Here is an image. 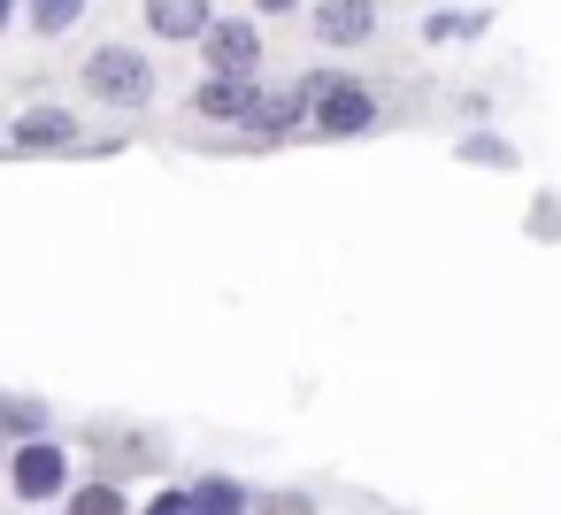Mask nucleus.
<instances>
[{
    "instance_id": "obj_1",
    "label": "nucleus",
    "mask_w": 561,
    "mask_h": 515,
    "mask_svg": "<svg viewBox=\"0 0 561 515\" xmlns=\"http://www.w3.org/2000/svg\"><path fill=\"white\" fill-rule=\"evenodd\" d=\"M85 93L108 101V108H139V101L154 93V70H147V55H131V47H101V55L85 62Z\"/></svg>"
},
{
    "instance_id": "obj_2",
    "label": "nucleus",
    "mask_w": 561,
    "mask_h": 515,
    "mask_svg": "<svg viewBox=\"0 0 561 515\" xmlns=\"http://www.w3.org/2000/svg\"><path fill=\"white\" fill-rule=\"evenodd\" d=\"M300 93L316 101V131H331V139H354V131H369V116H377L362 85H331V78H323V85H300Z\"/></svg>"
},
{
    "instance_id": "obj_3",
    "label": "nucleus",
    "mask_w": 561,
    "mask_h": 515,
    "mask_svg": "<svg viewBox=\"0 0 561 515\" xmlns=\"http://www.w3.org/2000/svg\"><path fill=\"white\" fill-rule=\"evenodd\" d=\"M9 477H16V492H24V500H55V492H62V477H70V454H62L55 438H32V446H16Z\"/></svg>"
},
{
    "instance_id": "obj_4",
    "label": "nucleus",
    "mask_w": 561,
    "mask_h": 515,
    "mask_svg": "<svg viewBox=\"0 0 561 515\" xmlns=\"http://www.w3.org/2000/svg\"><path fill=\"white\" fill-rule=\"evenodd\" d=\"M201 39H208V70H224V78H254L262 70V32L254 24H208Z\"/></svg>"
},
{
    "instance_id": "obj_5",
    "label": "nucleus",
    "mask_w": 561,
    "mask_h": 515,
    "mask_svg": "<svg viewBox=\"0 0 561 515\" xmlns=\"http://www.w3.org/2000/svg\"><path fill=\"white\" fill-rule=\"evenodd\" d=\"M377 32V9L369 0H323L316 9V39H331V47H354V39H369Z\"/></svg>"
},
{
    "instance_id": "obj_6",
    "label": "nucleus",
    "mask_w": 561,
    "mask_h": 515,
    "mask_svg": "<svg viewBox=\"0 0 561 515\" xmlns=\"http://www.w3.org/2000/svg\"><path fill=\"white\" fill-rule=\"evenodd\" d=\"M147 24L162 39H201L208 32V0H147Z\"/></svg>"
},
{
    "instance_id": "obj_7",
    "label": "nucleus",
    "mask_w": 561,
    "mask_h": 515,
    "mask_svg": "<svg viewBox=\"0 0 561 515\" xmlns=\"http://www.w3.org/2000/svg\"><path fill=\"white\" fill-rule=\"evenodd\" d=\"M70 131H78V124H70L62 108H32V116H24L9 139H16L24 154H55V147H70Z\"/></svg>"
},
{
    "instance_id": "obj_8",
    "label": "nucleus",
    "mask_w": 561,
    "mask_h": 515,
    "mask_svg": "<svg viewBox=\"0 0 561 515\" xmlns=\"http://www.w3.org/2000/svg\"><path fill=\"white\" fill-rule=\"evenodd\" d=\"M247 101H254V78H216V85L193 93L201 116H247Z\"/></svg>"
},
{
    "instance_id": "obj_9",
    "label": "nucleus",
    "mask_w": 561,
    "mask_h": 515,
    "mask_svg": "<svg viewBox=\"0 0 561 515\" xmlns=\"http://www.w3.org/2000/svg\"><path fill=\"white\" fill-rule=\"evenodd\" d=\"M185 500H193V515H247V492H239L231 477H201Z\"/></svg>"
},
{
    "instance_id": "obj_10",
    "label": "nucleus",
    "mask_w": 561,
    "mask_h": 515,
    "mask_svg": "<svg viewBox=\"0 0 561 515\" xmlns=\"http://www.w3.org/2000/svg\"><path fill=\"white\" fill-rule=\"evenodd\" d=\"M70 515H124V492H116V484H85V492L70 500Z\"/></svg>"
},
{
    "instance_id": "obj_11",
    "label": "nucleus",
    "mask_w": 561,
    "mask_h": 515,
    "mask_svg": "<svg viewBox=\"0 0 561 515\" xmlns=\"http://www.w3.org/2000/svg\"><path fill=\"white\" fill-rule=\"evenodd\" d=\"M78 16H85V0H39V9H32V24H39V32H70Z\"/></svg>"
},
{
    "instance_id": "obj_12",
    "label": "nucleus",
    "mask_w": 561,
    "mask_h": 515,
    "mask_svg": "<svg viewBox=\"0 0 561 515\" xmlns=\"http://www.w3.org/2000/svg\"><path fill=\"white\" fill-rule=\"evenodd\" d=\"M108 469H154V446H108Z\"/></svg>"
},
{
    "instance_id": "obj_13",
    "label": "nucleus",
    "mask_w": 561,
    "mask_h": 515,
    "mask_svg": "<svg viewBox=\"0 0 561 515\" xmlns=\"http://www.w3.org/2000/svg\"><path fill=\"white\" fill-rule=\"evenodd\" d=\"M147 515H193V500H185V492H162V500H154Z\"/></svg>"
},
{
    "instance_id": "obj_14",
    "label": "nucleus",
    "mask_w": 561,
    "mask_h": 515,
    "mask_svg": "<svg viewBox=\"0 0 561 515\" xmlns=\"http://www.w3.org/2000/svg\"><path fill=\"white\" fill-rule=\"evenodd\" d=\"M262 515H308V507H300V500H277V507H262Z\"/></svg>"
},
{
    "instance_id": "obj_15",
    "label": "nucleus",
    "mask_w": 561,
    "mask_h": 515,
    "mask_svg": "<svg viewBox=\"0 0 561 515\" xmlns=\"http://www.w3.org/2000/svg\"><path fill=\"white\" fill-rule=\"evenodd\" d=\"M254 9H300V0H254Z\"/></svg>"
},
{
    "instance_id": "obj_16",
    "label": "nucleus",
    "mask_w": 561,
    "mask_h": 515,
    "mask_svg": "<svg viewBox=\"0 0 561 515\" xmlns=\"http://www.w3.org/2000/svg\"><path fill=\"white\" fill-rule=\"evenodd\" d=\"M0 24H9V0H0Z\"/></svg>"
}]
</instances>
